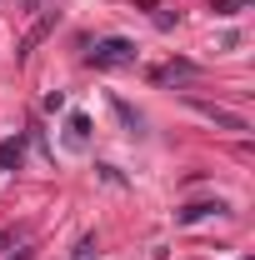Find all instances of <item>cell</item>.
I'll use <instances>...</instances> for the list:
<instances>
[{"label":"cell","instance_id":"obj_1","mask_svg":"<svg viewBox=\"0 0 255 260\" xmlns=\"http://www.w3.org/2000/svg\"><path fill=\"white\" fill-rule=\"evenodd\" d=\"M95 60L100 65H120V60H130V45H125V40H110V45H100Z\"/></svg>","mask_w":255,"mask_h":260},{"label":"cell","instance_id":"obj_2","mask_svg":"<svg viewBox=\"0 0 255 260\" xmlns=\"http://www.w3.org/2000/svg\"><path fill=\"white\" fill-rule=\"evenodd\" d=\"M15 260H30V255H15Z\"/></svg>","mask_w":255,"mask_h":260}]
</instances>
